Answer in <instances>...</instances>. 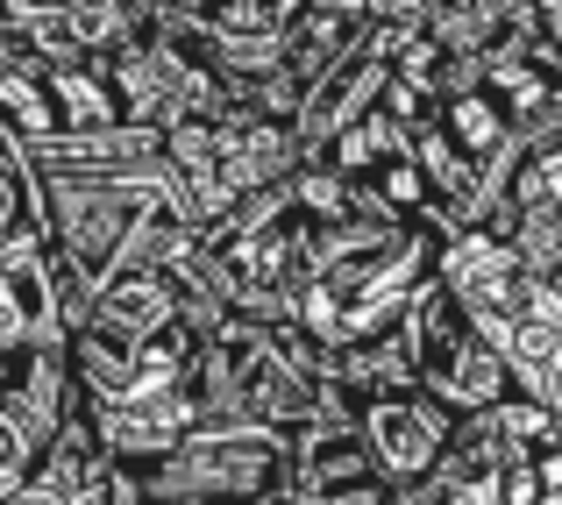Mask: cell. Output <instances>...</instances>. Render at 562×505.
<instances>
[{
	"label": "cell",
	"mask_w": 562,
	"mask_h": 505,
	"mask_svg": "<svg viewBox=\"0 0 562 505\" xmlns=\"http://www.w3.org/2000/svg\"><path fill=\"white\" fill-rule=\"evenodd\" d=\"M57 14H65V36L86 65H108L128 43L150 36V0H71V8H57Z\"/></svg>",
	"instance_id": "30bf717a"
},
{
	"label": "cell",
	"mask_w": 562,
	"mask_h": 505,
	"mask_svg": "<svg viewBox=\"0 0 562 505\" xmlns=\"http://www.w3.org/2000/svg\"><path fill=\"white\" fill-rule=\"evenodd\" d=\"M300 171V143L285 122H249L235 136H221V192L243 200V192H271Z\"/></svg>",
	"instance_id": "ba28073f"
},
{
	"label": "cell",
	"mask_w": 562,
	"mask_h": 505,
	"mask_svg": "<svg viewBox=\"0 0 562 505\" xmlns=\"http://www.w3.org/2000/svg\"><path fill=\"white\" fill-rule=\"evenodd\" d=\"M93 292L71 285L36 228L0 243V356H65Z\"/></svg>",
	"instance_id": "7a4b0ae2"
},
{
	"label": "cell",
	"mask_w": 562,
	"mask_h": 505,
	"mask_svg": "<svg viewBox=\"0 0 562 505\" xmlns=\"http://www.w3.org/2000/svg\"><path fill=\"white\" fill-rule=\"evenodd\" d=\"M392 505H427V498H420V492H406V498H392Z\"/></svg>",
	"instance_id": "7c38bea8"
},
{
	"label": "cell",
	"mask_w": 562,
	"mask_h": 505,
	"mask_svg": "<svg viewBox=\"0 0 562 505\" xmlns=\"http://www.w3.org/2000/svg\"><path fill=\"white\" fill-rule=\"evenodd\" d=\"M29 228V171L14 157V143H0V243Z\"/></svg>",
	"instance_id": "8fae6325"
},
{
	"label": "cell",
	"mask_w": 562,
	"mask_h": 505,
	"mask_svg": "<svg viewBox=\"0 0 562 505\" xmlns=\"http://www.w3.org/2000/svg\"><path fill=\"white\" fill-rule=\"evenodd\" d=\"M384 86H392V71H384L378 57H363V50H349L342 65H328L321 79H306L300 108H292V122H285L292 143H300V165H314L335 136H349V128L384 100Z\"/></svg>",
	"instance_id": "5b68a950"
},
{
	"label": "cell",
	"mask_w": 562,
	"mask_h": 505,
	"mask_svg": "<svg viewBox=\"0 0 562 505\" xmlns=\"http://www.w3.org/2000/svg\"><path fill=\"white\" fill-rule=\"evenodd\" d=\"M65 420H79V392H71L65 356H0V435L29 463L57 441Z\"/></svg>",
	"instance_id": "277c9868"
},
{
	"label": "cell",
	"mask_w": 562,
	"mask_h": 505,
	"mask_svg": "<svg viewBox=\"0 0 562 505\" xmlns=\"http://www.w3.org/2000/svg\"><path fill=\"white\" fill-rule=\"evenodd\" d=\"M513 8H520V0H427L420 36L435 43L441 57H484V50L506 43Z\"/></svg>",
	"instance_id": "9c48e42d"
},
{
	"label": "cell",
	"mask_w": 562,
	"mask_h": 505,
	"mask_svg": "<svg viewBox=\"0 0 562 505\" xmlns=\"http://www.w3.org/2000/svg\"><path fill=\"white\" fill-rule=\"evenodd\" d=\"M349 435H357L371 478H378L392 498H406V492H420V484L435 478V463L449 456L456 420H449V413H441L427 392H392V399L357 406V427H349Z\"/></svg>",
	"instance_id": "3957f363"
},
{
	"label": "cell",
	"mask_w": 562,
	"mask_h": 505,
	"mask_svg": "<svg viewBox=\"0 0 562 505\" xmlns=\"http://www.w3.org/2000/svg\"><path fill=\"white\" fill-rule=\"evenodd\" d=\"M143 478L150 505H257L285 492V449L271 435H221V427H192L171 441Z\"/></svg>",
	"instance_id": "6da1fadb"
},
{
	"label": "cell",
	"mask_w": 562,
	"mask_h": 505,
	"mask_svg": "<svg viewBox=\"0 0 562 505\" xmlns=\"http://www.w3.org/2000/svg\"><path fill=\"white\" fill-rule=\"evenodd\" d=\"M363 22H371V0H300V14L285 29V71L300 86L321 79L328 65H342L357 50Z\"/></svg>",
	"instance_id": "52a82bcc"
},
{
	"label": "cell",
	"mask_w": 562,
	"mask_h": 505,
	"mask_svg": "<svg viewBox=\"0 0 562 505\" xmlns=\"http://www.w3.org/2000/svg\"><path fill=\"white\" fill-rule=\"evenodd\" d=\"M179 321V306H171V285L157 271H143V278H108V285L86 300V321L71 335H100V341H114V349H143L157 328H171Z\"/></svg>",
	"instance_id": "8992f818"
}]
</instances>
